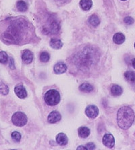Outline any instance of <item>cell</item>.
<instances>
[{
  "instance_id": "23",
  "label": "cell",
  "mask_w": 135,
  "mask_h": 150,
  "mask_svg": "<svg viewBox=\"0 0 135 150\" xmlns=\"http://www.w3.org/2000/svg\"><path fill=\"white\" fill-rule=\"evenodd\" d=\"M50 59V56L47 52H43L40 54V60L42 62H47Z\"/></svg>"
},
{
  "instance_id": "10",
  "label": "cell",
  "mask_w": 135,
  "mask_h": 150,
  "mask_svg": "<svg viewBox=\"0 0 135 150\" xmlns=\"http://www.w3.org/2000/svg\"><path fill=\"white\" fill-rule=\"evenodd\" d=\"M61 114H59L58 112L53 111L51 112L49 115L48 116L47 120L49 122L51 123V124H54V123L59 122V121L61 120Z\"/></svg>"
},
{
  "instance_id": "19",
  "label": "cell",
  "mask_w": 135,
  "mask_h": 150,
  "mask_svg": "<svg viewBox=\"0 0 135 150\" xmlns=\"http://www.w3.org/2000/svg\"><path fill=\"white\" fill-rule=\"evenodd\" d=\"M88 23H90V25L94 26V27H96L100 24V19L99 18V17L97 15L93 14L88 18Z\"/></svg>"
},
{
  "instance_id": "25",
  "label": "cell",
  "mask_w": 135,
  "mask_h": 150,
  "mask_svg": "<svg viewBox=\"0 0 135 150\" xmlns=\"http://www.w3.org/2000/svg\"><path fill=\"white\" fill-rule=\"evenodd\" d=\"M9 93V88L5 84L0 83V93L3 95H7Z\"/></svg>"
},
{
  "instance_id": "5",
  "label": "cell",
  "mask_w": 135,
  "mask_h": 150,
  "mask_svg": "<svg viewBox=\"0 0 135 150\" xmlns=\"http://www.w3.org/2000/svg\"><path fill=\"white\" fill-rule=\"evenodd\" d=\"M43 32L47 35H56L60 29V25L57 20L54 18H50L47 23L43 27Z\"/></svg>"
},
{
  "instance_id": "21",
  "label": "cell",
  "mask_w": 135,
  "mask_h": 150,
  "mask_svg": "<svg viewBox=\"0 0 135 150\" xmlns=\"http://www.w3.org/2000/svg\"><path fill=\"white\" fill-rule=\"evenodd\" d=\"M79 89L83 92L90 93L93 90V87L89 83H83L80 86Z\"/></svg>"
},
{
  "instance_id": "29",
  "label": "cell",
  "mask_w": 135,
  "mask_h": 150,
  "mask_svg": "<svg viewBox=\"0 0 135 150\" xmlns=\"http://www.w3.org/2000/svg\"><path fill=\"white\" fill-rule=\"evenodd\" d=\"M86 147L87 149H95V145L93 143H88L86 145Z\"/></svg>"
},
{
  "instance_id": "12",
  "label": "cell",
  "mask_w": 135,
  "mask_h": 150,
  "mask_svg": "<svg viewBox=\"0 0 135 150\" xmlns=\"http://www.w3.org/2000/svg\"><path fill=\"white\" fill-rule=\"evenodd\" d=\"M22 59H23L24 62L27 64L31 63L33 59V54L32 52H30L28 50H24L23 55H22Z\"/></svg>"
},
{
  "instance_id": "27",
  "label": "cell",
  "mask_w": 135,
  "mask_h": 150,
  "mask_svg": "<svg viewBox=\"0 0 135 150\" xmlns=\"http://www.w3.org/2000/svg\"><path fill=\"white\" fill-rule=\"evenodd\" d=\"M124 23L127 24V25H132V24H133L134 22V19L132 18V17H130V16L126 17L124 19Z\"/></svg>"
},
{
  "instance_id": "8",
  "label": "cell",
  "mask_w": 135,
  "mask_h": 150,
  "mask_svg": "<svg viewBox=\"0 0 135 150\" xmlns=\"http://www.w3.org/2000/svg\"><path fill=\"white\" fill-rule=\"evenodd\" d=\"M103 143L108 148H112L115 145L114 137L111 134H106L103 138Z\"/></svg>"
},
{
  "instance_id": "16",
  "label": "cell",
  "mask_w": 135,
  "mask_h": 150,
  "mask_svg": "<svg viewBox=\"0 0 135 150\" xmlns=\"http://www.w3.org/2000/svg\"><path fill=\"white\" fill-rule=\"evenodd\" d=\"M78 135L81 137V138H87L89 136L90 134V130L88 128L86 127H80L78 130Z\"/></svg>"
},
{
  "instance_id": "20",
  "label": "cell",
  "mask_w": 135,
  "mask_h": 150,
  "mask_svg": "<svg viewBox=\"0 0 135 150\" xmlns=\"http://www.w3.org/2000/svg\"><path fill=\"white\" fill-rule=\"evenodd\" d=\"M126 80L130 83H135V72L132 71H127L124 73Z\"/></svg>"
},
{
  "instance_id": "32",
  "label": "cell",
  "mask_w": 135,
  "mask_h": 150,
  "mask_svg": "<svg viewBox=\"0 0 135 150\" xmlns=\"http://www.w3.org/2000/svg\"><path fill=\"white\" fill-rule=\"evenodd\" d=\"M121 1H126V0H121Z\"/></svg>"
},
{
  "instance_id": "4",
  "label": "cell",
  "mask_w": 135,
  "mask_h": 150,
  "mask_svg": "<svg viewBox=\"0 0 135 150\" xmlns=\"http://www.w3.org/2000/svg\"><path fill=\"white\" fill-rule=\"evenodd\" d=\"M46 104L50 106H54L60 101V95L56 89H50L46 92L44 96Z\"/></svg>"
},
{
  "instance_id": "31",
  "label": "cell",
  "mask_w": 135,
  "mask_h": 150,
  "mask_svg": "<svg viewBox=\"0 0 135 150\" xmlns=\"http://www.w3.org/2000/svg\"><path fill=\"white\" fill-rule=\"evenodd\" d=\"M132 67L135 69V58H134L132 59Z\"/></svg>"
},
{
  "instance_id": "33",
  "label": "cell",
  "mask_w": 135,
  "mask_h": 150,
  "mask_svg": "<svg viewBox=\"0 0 135 150\" xmlns=\"http://www.w3.org/2000/svg\"><path fill=\"white\" fill-rule=\"evenodd\" d=\"M59 1H64V0H59Z\"/></svg>"
},
{
  "instance_id": "30",
  "label": "cell",
  "mask_w": 135,
  "mask_h": 150,
  "mask_svg": "<svg viewBox=\"0 0 135 150\" xmlns=\"http://www.w3.org/2000/svg\"><path fill=\"white\" fill-rule=\"evenodd\" d=\"M77 149H87V147H85L84 146H79Z\"/></svg>"
},
{
  "instance_id": "28",
  "label": "cell",
  "mask_w": 135,
  "mask_h": 150,
  "mask_svg": "<svg viewBox=\"0 0 135 150\" xmlns=\"http://www.w3.org/2000/svg\"><path fill=\"white\" fill-rule=\"evenodd\" d=\"M9 66H10V68L12 70L15 69L14 59H13L12 58H9Z\"/></svg>"
},
{
  "instance_id": "26",
  "label": "cell",
  "mask_w": 135,
  "mask_h": 150,
  "mask_svg": "<svg viewBox=\"0 0 135 150\" xmlns=\"http://www.w3.org/2000/svg\"><path fill=\"white\" fill-rule=\"evenodd\" d=\"M12 138L15 142H20L21 139V134L17 131H14L12 133Z\"/></svg>"
},
{
  "instance_id": "14",
  "label": "cell",
  "mask_w": 135,
  "mask_h": 150,
  "mask_svg": "<svg viewBox=\"0 0 135 150\" xmlns=\"http://www.w3.org/2000/svg\"><path fill=\"white\" fill-rule=\"evenodd\" d=\"M113 40L116 44L118 45H120V44L123 43L125 41V36L124 34L121 33H117L114 35L113 37Z\"/></svg>"
},
{
  "instance_id": "1",
  "label": "cell",
  "mask_w": 135,
  "mask_h": 150,
  "mask_svg": "<svg viewBox=\"0 0 135 150\" xmlns=\"http://www.w3.org/2000/svg\"><path fill=\"white\" fill-rule=\"evenodd\" d=\"M0 38L4 43L23 45L39 39L35 28L25 17L8 18L0 22Z\"/></svg>"
},
{
  "instance_id": "15",
  "label": "cell",
  "mask_w": 135,
  "mask_h": 150,
  "mask_svg": "<svg viewBox=\"0 0 135 150\" xmlns=\"http://www.w3.org/2000/svg\"><path fill=\"white\" fill-rule=\"evenodd\" d=\"M50 45H51V47H52V48H54V49L59 50V49H60V48L62 47L63 43L60 39L53 38L51 39V41H50Z\"/></svg>"
},
{
  "instance_id": "18",
  "label": "cell",
  "mask_w": 135,
  "mask_h": 150,
  "mask_svg": "<svg viewBox=\"0 0 135 150\" xmlns=\"http://www.w3.org/2000/svg\"><path fill=\"white\" fill-rule=\"evenodd\" d=\"M122 88L118 85H114L111 88V93L114 96H119L122 93Z\"/></svg>"
},
{
  "instance_id": "11",
  "label": "cell",
  "mask_w": 135,
  "mask_h": 150,
  "mask_svg": "<svg viewBox=\"0 0 135 150\" xmlns=\"http://www.w3.org/2000/svg\"><path fill=\"white\" fill-rule=\"evenodd\" d=\"M68 69V67L66 64L64 62H57L56 65L54 66V72L57 74H63L66 72Z\"/></svg>"
},
{
  "instance_id": "2",
  "label": "cell",
  "mask_w": 135,
  "mask_h": 150,
  "mask_svg": "<svg viewBox=\"0 0 135 150\" xmlns=\"http://www.w3.org/2000/svg\"><path fill=\"white\" fill-rule=\"evenodd\" d=\"M100 52L94 46H81L70 58V63L76 72L88 73L100 61Z\"/></svg>"
},
{
  "instance_id": "9",
  "label": "cell",
  "mask_w": 135,
  "mask_h": 150,
  "mask_svg": "<svg viewBox=\"0 0 135 150\" xmlns=\"http://www.w3.org/2000/svg\"><path fill=\"white\" fill-rule=\"evenodd\" d=\"M14 92L20 99H24L27 96V92L23 85H18L14 88Z\"/></svg>"
},
{
  "instance_id": "17",
  "label": "cell",
  "mask_w": 135,
  "mask_h": 150,
  "mask_svg": "<svg viewBox=\"0 0 135 150\" xmlns=\"http://www.w3.org/2000/svg\"><path fill=\"white\" fill-rule=\"evenodd\" d=\"M92 5V0H81L80 1V6L83 10H89L91 8Z\"/></svg>"
},
{
  "instance_id": "22",
  "label": "cell",
  "mask_w": 135,
  "mask_h": 150,
  "mask_svg": "<svg viewBox=\"0 0 135 150\" xmlns=\"http://www.w3.org/2000/svg\"><path fill=\"white\" fill-rule=\"evenodd\" d=\"M18 10L20 12H26L28 9V6L25 1L20 0V1H18L16 4Z\"/></svg>"
},
{
  "instance_id": "24",
  "label": "cell",
  "mask_w": 135,
  "mask_h": 150,
  "mask_svg": "<svg viewBox=\"0 0 135 150\" xmlns=\"http://www.w3.org/2000/svg\"><path fill=\"white\" fill-rule=\"evenodd\" d=\"M8 60V56L5 52H0V63L6 64Z\"/></svg>"
},
{
  "instance_id": "13",
  "label": "cell",
  "mask_w": 135,
  "mask_h": 150,
  "mask_svg": "<svg viewBox=\"0 0 135 150\" xmlns=\"http://www.w3.org/2000/svg\"><path fill=\"white\" fill-rule=\"evenodd\" d=\"M68 139L67 136L64 133H59L56 137V142L59 145H66L68 143Z\"/></svg>"
},
{
  "instance_id": "3",
  "label": "cell",
  "mask_w": 135,
  "mask_h": 150,
  "mask_svg": "<svg viewBox=\"0 0 135 150\" xmlns=\"http://www.w3.org/2000/svg\"><path fill=\"white\" fill-rule=\"evenodd\" d=\"M134 120V112L131 108L123 106L117 114V122L121 129L127 130L131 127Z\"/></svg>"
},
{
  "instance_id": "34",
  "label": "cell",
  "mask_w": 135,
  "mask_h": 150,
  "mask_svg": "<svg viewBox=\"0 0 135 150\" xmlns=\"http://www.w3.org/2000/svg\"><path fill=\"white\" fill-rule=\"evenodd\" d=\"M134 47H135V43H134Z\"/></svg>"
},
{
  "instance_id": "6",
  "label": "cell",
  "mask_w": 135,
  "mask_h": 150,
  "mask_svg": "<svg viewBox=\"0 0 135 150\" xmlns=\"http://www.w3.org/2000/svg\"><path fill=\"white\" fill-rule=\"evenodd\" d=\"M12 122L16 127H23L27 122V117L23 112H17L12 116Z\"/></svg>"
},
{
  "instance_id": "7",
  "label": "cell",
  "mask_w": 135,
  "mask_h": 150,
  "mask_svg": "<svg viewBox=\"0 0 135 150\" xmlns=\"http://www.w3.org/2000/svg\"><path fill=\"white\" fill-rule=\"evenodd\" d=\"M85 114L90 118H95L99 115V109L96 105H88L85 109Z\"/></svg>"
}]
</instances>
